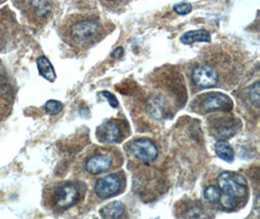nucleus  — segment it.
Returning <instances> with one entry per match:
<instances>
[{
	"label": "nucleus",
	"instance_id": "obj_1",
	"mask_svg": "<svg viewBox=\"0 0 260 219\" xmlns=\"http://www.w3.org/2000/svg\"><path fill=\"white\" fill-rule=\"evenodd\" d=\"M62 35L71 46L88 49L105 36V26L95 16H77L66 23Z\"/></svg>",
	"mask_w": 260,
	"mask_h": 219
},
{
	"label": "nucleus",
	"instance_id": "obj_2",
	"mask_svg": "<svg viewBox=\"0 0 260 219\" xmlns=\"http://www.w3.org/2000/svg\"><path fill=\"white\" fill-rule=\"evenodd\" d=\"M217 185L222 193L219 202L224 209H235L241 202H244L245 198H248V182L240 173H220L217 177Z\"/></svg>",
	"mask_w": 260,
	"mask_h": 219
},
{
	"label": "nucleus",
	"instance_id": "obj_3",
	"mask_svg": "<svg viewBox=\"0 0 260 219\" xmlns=\"http://www.w3.org/2000/svg\"><path fill=\"white\" fill-rule=\"evenodd\" d=\"M120 159L121 153L118 150L113 147L99 148L86 159L84 168L87 173L98 175L116 169L121 165Z\"/></svg>",
	"mask_w": 260,
	"mask_h": 219
},
{
	"label": "nucleus",
	"instance_id": "obj_4",
	"mask_svg": "<svg viewBox=\"0 0 260 219\" xmlns=\"http://www.w3.org/2000/svg\"><path fill=\"white\" fill-rule=\"evenodd\" d=\"M80 196L78 185L73 182H63L53 188L48 197V203L55 210H67L79 201Z\"/></svg>",
	"mask_w": 260,
	"mask_h": 219
},
{
	"label": "nucleus",
	"instance_id": "obj_5",
	"mask_svg": "<svg viewBox=\"0 0 260 219\" xmlns=\"http://www.w3.org/2000/svg\"><path fill=\"white\" fill-rule=\"evenodd\" d=\"M128 123L120 119H110L95 130V138L103 143H119L129 136Z\"/></svg>",
	"mask_w": 260,
	"mask_h": 219
},
{
	"label": "nucleus",
	"instance_id": "obj_6",
	"mask_svg": "<svg viewBox=\"0 0 260 219\" xmlns=\"http://www.w3.org/2000/svg\"><path fill=\"white\" fill-rule=\"evenodd\" d=\"M192 107L199 113H209L216 110L226 112L233 108V102L225 93L209 92L195 100Z\"/></svg>",
	"mask_w": 260,
	"mask_h": 219
},
{
	"label": "nucleus",
	"instance_id": "obj_7",
	"mask_svg": "<svg viewBox=\"0 0 260 219\" xmlns=\"http://www.w3.org/2000/svg\"><path fill=\"white\" fill-rule=\"evenodd\" d=\"M125 188L123 173H109L100 178L95 184V194L99 198L108 199L116 196Z\"/></svg>",
	"mask_w": 260,
	"mask_h": 219
},
{
	"label": "nucleus",
	"instance_id": "obj_8",
	"mask_svg": "<svg viewBox=\"0 0 260 219\" xmlns=\"http://www.w3.org/2000/svg\"><path fill=\"white\" fill-rule=\"evenodd\" d=\"M210 132L215 139H227L232 138L239 130L241 123L238 124L233 116H214L209 120Z\"/></svg>",
	"mask_w": 260,
	"mask_h": 219
},
{
	"label": "nucleus",
	"instance_id": "obj_9",
	"mask_svg": "<svg viewBox=\"0 0 260 219\" xmlns=\"http://www.w3.org/2000/svg\"><path fill=\"white\" fill-rule=\"evenodd\" d=\"M191 79L198 89H210L219 83V73L211 65L202 64L194 68L191 72Z\"/></svg>",
	"mask_w": 260,
	"mask_h": 219
},
{
	"label": "nucleus",
	"instance_id": "obj_10",
	"mask_svg": "<svg viewBox=\"0 0 260 219\" xmlns=\"http://www.w3.org/2000/svg\"><path fill=\"white\" fill-rule=\"evenodd\" d=\"M131 153L138 160L150 164L158 157L159 150L151 139H138L133 140L130 144Z\"/></svg>",
	"mask_w": 260,
	"mask_h": 219
},
{
	"label": "nucleus",
	"instance_id": "obj_11",
	"mask_svg": "<svg viewBox=\"0 0 260 219\" xmlns=\"http://www.w3.org/2000/svg\"><path fill=\"white\" fill-rule=\"evenodd\" d=\"M52 12V0H24V13L36 23L44 22Z\"/></svg>",
	"mask_w": 260,
	"mask_h": 219
},
{
	"label": "nucleus",
	"instance_id": "obj_12",
	"mask_svg": "<svg viewBox=\"0 0 260 219\" xmlns=\"http://www.w3.org/2000/svg\"><path fill=\"white\" fill-rule=\"evenodd\" d=\"M181 42L186 45H191L195 42H211V34L206 29H198L187 32L181 36Z\"/></svg>",
	"mask_w": 260,
	"mask_h": 219
},
{
	"label": "nucleus",
	"instance_id": "obj_13",
	"mask_svg": "<svg viewBox=\"0 0 260 219\" xmlns=\"http://www.w3.org/2000/svg\"><path fill=\"white\" fill-rule=\"evenodd\" d=\"M126 211L125 205L119 201L109 203L101 208L100 214L104 218H119L123 216Z\"/></svg>",
	"mask_w": 260,
	"mask_h": 219
},
{
	"label": "nucleus",
	"instance_id": "obj_14",
	"mask_svg": "<svg viewBox=\"0 0 260 219\" xmlns=\"http://www.w3.org/2000/svg\"><path fill=\"white\" fill-rule=\"evenodd\" d=\"M215 154L225 162L231 163L234 160L235 154L232 146L225 139H218L214 144Z\"/></svg>",
	"mask_w": 260,
	"mask_h": 219
},
{
	"label": "nucleus",
	"instance_id": "obj_15",
	"mask_svg": "<svg viewBox=\"0 0 260 219\" xmlns=\"http://www.w3.org/2000/svg\"><path fill=\"white\" fill-rule=\"evenodd\" d=\"M37 64V69L39 71V74L45 78L46 80L50 82H54L57 78L55 70L52 66V64L50 62V60L48 59L45 56H40L36 60Z\"/></svg>",
	"mask_w": 260,
	"mask_h": 219
},
{
	"label": "nucleus",
	"instance_id": "obj_16",
	"mask_svg": "<svg viewBox=\"0 0 260 219\" xmlns=\"http://www.w3.org/2000/svg\"><path fill=\"white\" fill-rule=\"evenodd\" d=\"M221 190L216 185H210L208 186L204 191V198L208 203L216 204L219 203V200L221 198Z\"/></svg>",
	"mask_w": 260,
	"mask_h": 219
},
{
	"label": "nucleus",
	"instance_id": "obj_17",
	"mask_svg": "<svg viewBox=\"0 0 260 219\" xmlns=\"http://www.w3.org/2000/svg\"><path fill=\"white\" fill-rule=\"evenodd\" d=\"M248 101L253 104L254 106H259V82H255L248 88Z\"/></svg>",
	"mask_w": 260,
	"mask_h": 219
},
{
	"label": "nucleus",
	"instance_id": "obj_18",
	"mask_svg": "<svg viewBox=\"0 0 260 219\" xmlns=\"http://www.w3.org/2000/svg\"><path fill=\"white\" fill-rule=\"evenodd\" d=\"M62 108H63L62 104L60 102L55 101V100L48 101L47 103L45 104V106H44V109L49 115L59 114V112L62 110Z\"/></svg>",
	"mask_w": 260,
	"mask_h": 219
},
{
	"label": "nucleus",
	"instance_id": "obj_19",
	"mask_svg": "<svg viewBox=\"0 0 260 219\" xmlns=\"http://www.w3.org/2000/svg\"><path fill=\"white\" fill-rule=\"evenodd\" d=\"M174 10L176 13H178V15H187L192 10V6L187 2L178 3L174 6Z\"/></svg>",
	"mask_w": 260,
	"mask_h": 219
},
{
	"label": "nucleus",
	"instance_id": "obj_20",
	"mask_svg": "<svg viewBox=\"0 0 260 219\" xmlns=\"http://www.w3.org/2000/svg\"><path fill=\"white\" fill-rule=\"evenodd\" d=\"M101 95H102L104 98L107 99L108 104H109V105H110L111 107H113V108L118 107V101H117V99H116V97H115L114 95H112V93H110L109 92H107V91L101 92Z\"/></svg>",
	"mask_w": 260,
	"mask_h": 219
},
{
	"label": "nucleus",
	"instance_id": "obj_21",
	"mask_svg": "<svg viewBox=\"0 0 260 219\" xmlns=\"http://www.w3.org/2000/svg\"><path fill=\"white\" fill-rule=\"evenodd\" d=\"M123 55V48L118 47L116 50H114V52L112 53V58H119Z\"/></svg>",
	"mask_w": 260,
	"mask_h": 219
},
{
	"label": "nucleus",
	"instance_id": "obj_22",
	"mask_svg": "<svg viewBox=\"0 0 260 219\" xmlns=\"http://www.w3.org/2000/svg\"><path fill=\"white\" fill-rule=\"evenodd\" d=\"M108 1H115V0H108Z\"/></svg>",
	"mask_w": 260,
	"mask_h": 219
}]
</instances>
